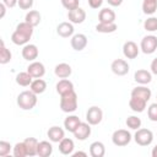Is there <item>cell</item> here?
<instances>
[{
	"mask_svg": "<svg viewBox=\"0 0 157 157\" xmlns=\"http://www.w3.org/2000/svg\"><path fill=\"white\" fill-rule=\"evenodd\" d=\"M33 34V26L28 22H21L16 26V29L11 34V40L16 45H26Z\"/></svg>",
	"mask_w": 157,
	"mask_h": 157,
	"instance_id": "1",
	"label": "cell"
},
{
	"mask_svg": "<svg viewBox=\"0 0 157 157\" xmlns=\"http://www.w3.org/2000/svg\"><path fill=\"white\" fill-rule=\"evenodd\" d=\"M77 104H78V98L75 90L66 94L60 96V109L64 113H74L77 109Z\"/></svg>",
	"mask_w": 157,
	"mask_h": 157,
	"instance_id": "2",
	"label": "cell"
},
{
	"mask_svg": "<svg viewBox=\"0 0 157 157\" xmlns=\"http://www.w3.org/2000/svg\"><path fill=\"white\" fill-rule=\"evenodd\" d=\"M37 94L29 91H22L17 96V105L23 110H31L37 104Z\"/></svg>",
	"mask_w": 157,
	"mask_h": 157,
	"instance_id": "3",
	"label": "cell"
},
{
	"mask_svg": "<svg viewBox=\"0 0 157 157\" xmlns=\"http://www.w3.org/2000/svg\"><path fill=\"white\" fill-rule=\"evenodd\" d=\"M134 140L140 146H148L153 141V134L150 129H141L140 128L136 130V132L134 135Z\"/></svg>",
	"mask_w": 157,
	"mask_h": 157,
	"instance_id": "4",
	"label": "cell"
},
{
	"mask_svg": "<svg viewBox=\"0 0 157 157\" xmlns=\"http://www.w3.org/2000/svg\"><path fill=\"white\" fill-rule=\"evenodd\" d=\"M112 141L115 146H119V147L126 146L131 141V134L125 129H118L113 132Z\"/></svg>",
	"mask_w": 157,
	"mask_h": 157,
	"instance_id": "5",
	"label": "cell"
},
{
	"mask_svg": "<svg viewBox=\"0 0 157 157\" xmlns=\"http://www.w3.org/2000/svg\"><path fill=\"white\" fill-rule=\"evenodd\" d=\"M140 49L144 54H152L157 50V37L153 34L145 36L141 39L140 43Z\"/></svg>",
	"mask_w": 157,
	"mask_h": 157,
	"instance_id": "6",
	"label": "cell"
},
{
	"mask_svg": "<svg viewBox=\"0 0 157 157\" xmlns=\"http://www.w3.org/2000/svg\"><path fill=\"white\" fill-rule=\"evenodd\" d=\"M103 119V112L99 107L97 105H92L91 108H88L87 113H86V120L88 124L91 125H98Z\"/></svg>",
	"mask_w": 157,
	"mask_h": 157,
	"instance_id": "7",
	"label": "cell"
},
{
	"mask_svg": "<svg viewBox=\"0 0 157 157\" xmlns=\"http://www.w3.org/2000/svg\"><path fill=\"white\" fill-rule=\"evenodd\" d=\"M110 69H112L113 74H115L117 76H124L129 72L130 66H129L128 61H125L124 59H115L112 61Z\"/></svg>",
	"mask_w": 157,
	"mask_h": 157,
	"instance_id": "8",
	"label": "cell"
},
{
	"mask_svg": "<svg viewBox=\"0 0 157 157\" xmlns=\"http://www.w3.org/2000/svg\"><path fill=\"white\" fill-rule=\"evenodd\" d=\"M38 54H39V50L36 44L27 43L22 48V58L27 61H34L38 58Z\"/></svg>",
	"mask_w": 157,
	"mask_h": 157,
	"instance_id": "9",
	"label": "cell"
},
{
	"mask_svg": "<svg viewBox=\"0 0 157 157\" xmlns=\"http://www.w3.org/2000/svg\"><path fill=\"white\" fill-rule=\"evenodd\" d=\"M67 18L71 23L80 25L86 20V11L78 6V7H76L74 10H70L67 12Z\"/></svg>",
	"mask_w": 157,
	"mask_h": 157,
	"instance_id": "10",
	"label": "cell"
},
{
	"mask_svg": "<svg viewBox=\"0 0 157 157\" xmlns=\"http://www.w3.org/2000/svg\"><path fill=\"white\" fill-rule=\"evenodd\" d=\"M70 43H71V47H72L74 50L81 52V50H83V49L87 47L88 39H87V37H86L85 34L77 33V34H74V36L71 37V42H70Z\"/></svg>",
	"mask_w": 157,
	"mask_h": 157,
	"instance_id": "11",
	"label": "cell"
},
{
	"mask_svg": "<svg viewBox=\"0 0 157 157\" xmlns=\"http://www.w3.org/2000/svg\"><path fill=\"white\" fill-rule=\"evenodd\" d=\"M139 52H140V48L132 40H128L123 45V54L126 59H135L139 55Z\"/></svg>",
	"mask_w": 157,
	"mask_h": 157,
	"instance_id": "12",
	"label": "cell"
},
{
	"mask_svg": "<svg viewBox=\"0 0 157 157\" xmlns=\"http://www.w3.org/2000/svg\"><path fill=\"white\" fill-rule=\"evenodd\" d=\"M27 71L29 72V75L33 77V78H40L44 76L45 74V67L44 65L40 63V61H32L28 67H27Z\"/></svg>",
	"mask_w": 157,
	"mask_h": 157,
	"instance_id": "13",
	"label": "cell"
},
{
	"mask_svg": "<svg viewBox=\"0 0 157 157\" xmlns=\"http://www.w3.org/2000/svg\"><path fill=\"white\" fill-rule=\"evenodd\" d=\"M74 134V136L77 139V140H80V141H83V140H86L90 135H91V124H88V123H80V125L76 128V130L72 132Z\"/></svg>",
	"mask_w": 157,
	"mask_h": 157,
	"instance_id": "14",
	"label": "cell"
},
{
	"mask_svg": "<svg viewBox=\"0 0 157 157\" xmlns=\"http://www.w3.org/2000/svg\"><path fill=\"white\" fill-rule=\"evenodd\" d=\"M134 80L140 85H147L152 81V72L145 69H139L134 74Z\"/></svg>",
	"mask_w": 157,
	"mask_h": 157,
	"instance_id": "15",
	"label": "cell"
},
{
	"mask_svg": "<svg viewBox=\"0 0 157 157\" xmlns=\"http://www.w3.org/2000/svg\"><path fill=\"white\" fill-rule=\"evenodd\" d=\"M47 135H48V137H49V140H50L52 142H58V144H59V142L65 137V131H64L63 128L54 125V126L49 128Z\"/></svg>",
	"mask_w": 157,
	"mask_h": 157,
	"instance_id": "16",
	"label": "cell"
},
{
	"mask_svg": "<svg viewBox=\"0 0 157 157\" xmlns=\"http://www.w3.org/2000/svg\"><path fill=\"white\" fill-rule=\"evenodd\" d=\"M74 26L72 23L69 21V22H61L56 27V33L63 37V38H69V37H72L74 36Z\"/></svg>",
	"mask_w": 157,
	"mask_h": 157,
	"instance_id": "17",
	"label": "cell"
},
{
	"mask_svg": "<svg viewBox=\"0 0 157 157\" xmlns=\"http://www.w3.org/2000/svg\"><path fill=\"white\" fill-rule=\"evenodd\" d=\"M146 103H147V101H145V99H142V98H140V97L131 96V97H130V101H129V107L131 108L132 112L141 113V112L145 110Z\"/></svg>",
	"mask_w": 157,
	"mask_h": 157,
	"instance_id": "18",
	"label": "cell"
},
{
	"mask_svg": "<svg viewBox=\"0 0 157 157\" xmlns=\"http://www.w3.org/2000/svg\"><path fill=\"white\" fill-rule=\"evenodd\" d=\"M71 72H72V69H71V66H70L69 64H66V63H60V64H58V65L55 66V69H54V74H55V76L59 77V78H67V77L71 75Z\"/></svg>",
	"mask_w": 157,
	"mask_h": 157,
	"instance_id": "19",
	"label": "cell"
},
{
	"mask_svg": "<svg viewBox=\"0 0 157 157\" xmlns=\"http://www.w3.org/2000/svg\"><path fill=\"white\" fill-rule=\"evenodd\" d=\"M55 88H56V92H58L60 96H63V94H66V93L74 91V83H72L70 80H67V78H61V80L56 83Z\"/></svg>",
	"mask_w": 157,
	"mask_h": 157,
	"instance_id": "20",
	"label": "cell"
},
{
	"mask_svg": "<svg viewBox=\"0 0 157 157\" xmlns=\"http://www.w3.org/2000/svg\"><path fill=\"white\" fill-rule=\"evenodd\" d=\"M98 20H99V22H103V23L114 22L115 21V12L112 9H109V7H104V9H102L99 11Z\"/></svg>",
	"mask_w": 157,
	"mask_h": 157,
	"instance_id": "21",
	"label": "cell"
},
{
	"mask_svg": "<svg viewBox=\"0 0 157 157\" xmlns=\"http://www.w3.org/2000/svg\"><path fill=\"white\" fill-rule=\"evenodd\" d=\"M74 148H75V145H74V141L69 137H64L60 142H59V151L60 153L63 155H72L74 152Z\"/></svg>",
	"mask_w": 157,
	"mask_h": 157,
	"instance_id": "22",
	"label": "cell"
},
{
	"mask_svg": "<svg viewBox=\"0 0 157 157\" xmlns=\"http://www.w3.org/2000/svg\"><path fill=\"white\" fill-rule=\"evenodd\" d=\"M131 96H135V97H140L145 101H148L152 96V92L150 88H147L145 85H141V86H137L135 88H132L131 91Z\"/></svg>",
	"mask_w": 157,
	"mask_h": 157,
	"instance_id": "23",
	"label": "cell"
},
{
	"mask_svg": "<svg viewBox=\"0 0 157 157\" xmlns=\"http://www.w3.org/2000/svg\"><path fill=\"white\" fill-rule=\"evenodd\" d=\"M90 155L92 157H103L105 155V146L101 141H94L90 145Z\"/></svg>",
	"mask_w": 157,
	"mask_h": 157,
	"instance_id": "24",
	"label": "cell"
},
{
	"mask_svg": "<svg viewBox=\"0 0 157 157\" xmlns=\"http://www.w3.org/2000/svg\"><path fill=\"white\" fill-rule=\"evenodd\" d=\"M53 153V146L49 141H40L38 142L37 156L39 157H49Z\"/></svg>",
	"mask_w": 157,
	"mask_h": 157,
	"instance_id": "25",
	"label": "cell"
},
{
	"mask_svg": "<svg viewBox=\"0 0 157 157\" xmlns=\"http://www.w3.org/2000/svg\"><path fill=\"white\" fill-rule=\"evenodd\" d=\"M80 123H81V120H80V118H78L77 115H69V117L65 118V120H64V128H65L67 131L74 132V131L76 130V128L80 125Z\"/></svg>",
	"mask_w": 157,
	"mask_h": 157,
	"instance_id": "26",
	"label": "cell"
},
{
	"mask_svg": "<svg viewBox=\"0 0 157 157\" xmlns=\"http://www.w3.org/2000/svg\"><path fill=\"white\" fill-rule=\"evenodd\" d=\"M29 88L32 92H34L36 94H40L47 90V82L43 78H36L32 81V83L29 85Z\"/></svg>",
	"mask_w": 157,
	"mask_h": 157,
	"instance_id": "27",
	"label": "cell"
},
{
	"mask_svg": "<svg viewBox=\"0 0 157 157\" xmlns=\"http://www.w3.org/2000/svg\"><path fill=\"white\" fill-rule=\"evenodd\" d=\"M40 20H42V16H40L39 11H37V10H31V11H28L27 15H26V17H25V21L28 22L29 25H32L33 27L38 26V25L40 23Z\"/></svg>",
	"mask_w": 157,
	"mask_h": 157,
	"instance_id": "28",
	"label": "cell"
},
{
	"mask_svg": "<svg viewBox=\"0 0 157 157\" xmlns=\"http://www.w3.org/2000/svg\"><path fill=\"white\" fill-rule=\"evenodd\" d=\"M32 78H33V77L29 75L28 71L18 72V74L16 75V83L20 85V86H22V87H27V86H29V85L32 83V81H33Z\"/></svg>",
	"mask_w": 157,
	"mask_h": 157,
	"instance_id": "29",
	"label": "cell"
},
{
	"mask_svg": "<svg viewBox=\"0 0 157 157\" xmlns=\"http://www.w3.org/2000/svg\"><path fill=\"white\" fill-rule=\"evenodd\" d=\"M11 58H12L11 52L5 47V43L1 39L0 40V64L1 65H5V64L10 63L11 61Z\"/></svg>",
	"mask_w": 157,
	"mask_h": 157,
	"instance_id": "30",
	"label": "cell"
},
{
	"mask_svg": "<svg viewBox=\"0 0 157 157\" xmlns=\"http://www.w3.org/2000/svg\"><path fill=\"white\" fill-rule=\"evenodd\" d=\"M26 148H27V153L28 156H36L37 155V148H38V140L34 137H27L23 140Z\"/></svg>",
	"mask_w": 157,
	"mask_h": 157,
	"instance_id": "31",
	"label": "cell"
},
{
	"mask_svg": "<svg viewBox=\"0 0 157 157\" xmlns=\"http://www.w3.org/2000/svg\"><path fill=\"white\" fill-rule=\"evenodd\" d=\"M117 28H118V26H117L115 22H110V23L99 22L96 26V31L99 32V33H113V32L117 31Z\"/></svg>",
	"mask_w": 157,
	"mask_h": 157,
	"instance_id": "32",
	"label": "cell"
},
{
	"mask_svg": "<svg viewBox=\"0 0 157 157\" xmlns=\"http://www.w3.org/2000/svg\"><path fill=\"white\" fill-rule=\"evenodd\" d=\"M157 10V0H144L142 11L145 15H153Z\"/></svg>",
	"mask_w": 157,
	"mask_h": 157,
	"instance_id": "33",
	"label": "cell"
},
{
	"mask_svg": "<svg viewBox=\"0 0 157 157\" xmlns=\"http://www.w3.org/2000/svg\"><path fill=\"white\" fill-rule=\"evenodd\" d=\"M125 124H126V126H128L129 129H131V130H137V129L141 128L142 121H141V119L137 118L136 115H130V117L126 118Z\"/></svg>",
	"mask_w": 157,
	"mask_h": 157,
	"instance_id": "34",
	"label": "cell"
},
{
	"mask_svg": "<svg viewBox=\"0 0 157 157\" xmlns=\"http://www.w3.org/2000/svg\"><path fill=\"white\" fill-rule=\"evenodd\" d=\"M12 153H13L15 157H26V156H28L25 142H23V141H22V142H17V144L12 147Z\"/></svg>",
	"mask_w": 157,
	"mask_h": 157,
	"instance_id": "35",
	"label": "cell"
},
{
	"mask_svg": "<svg viewBox=\"0 0 157 157\" xmlns=\"http://www.w3.org/2000/svg\"><path fill=\"white\" fill-rule=\"evenodd\" d=\"M144 28H145L146 31H148V32H155V31H157V17L151 16V17H148L147 20H145V22H144Z\"/></svg>",
	"mask_w": 157,
	"mask_h": 157,
	"instance_id": "36",
	"label": "cell"
},
{
	"mask_svg": "<svg viewBox=\"0 0 157 157\" xmlns=\"http://www.w3.org/2000/svg\"><path fill=\"white\" fill-rule=\"evenodd\" d=\"M11 147H12V146L10 145V142L1 140V141H0V156H1V157L7 156V155L10 153V151H11Z\"/></svg>",
	"mask_w": 157,
	"mask_h": 157,
	"instance_id": "37",
	"label": "cell"
},
{
	"mask_svg": "<svg viewBox=\"0 0 157 157\" xmlns=\"http://www.w3.org/2000/svg\"><path fill=\"white\" fill-rule=\"evenodd\" d=\"M147 117L151 121H157V103H152L147 109Z\"/></svg>",
	"mask_w": 157,
	"mask_h": 157,
	"instance_id": "38",
	"label": "cell"
},
{
	"mask_svg": "<svg viewBox=\"0 0 157 157\" xmlns=\"http://www.w3.org/2000/svg\"><path fill=\"white\" fill-rule=\"evenodd\" d=\"M61 5L66 9V10H74L76 7H78L80 5V0H61Z\"/></svg>",
	"mask_w": 157,
	"mask_h": 157,
	"instance_id": "39",
	"label": "cell"
},
{
	"mask_svg": "<svg viewBox=\"0 0 157 157\" xmlns=\"http://www.w3.org/2000/svg\"><path fill=\"white\" fill-rule=\"evenodd\" d=\"M17 5L22 10H29L33 6V0H18Z\"/></svg>",
	"mask_w": 157,
	"mask_h": 157,
	"instance_id": "40",
	"label": "cell"
},
{
	"mask_svg": "<svg viewBox=\"0 0 157 157\" xmlns=\"http://www.w3.org/2000/svg\"><path fill=\"white\" fill-rule=\"evenodd\" d=\"M103 4V0H88V5L92 9H98Z\"/></svg>",
	"mask_w": 157,
	"mask_h": 157,
	"instance_id": "41",
	"label": "cell"
},
{
	"mask_svg": "<svg viewBox=\"0 0 157 157\" xmlns=\"http://www.w3.org/2000/svg\"><path fill=\"white\" fill-rule=\"evenodd\" d=\"M2 2L6 5V7L11 9V7H13V6H16V5H17L18 0H2Z\"/></svg>",
	"mask_w": 157,
	"mask_h": 157,
	"instance_id": "42",
	"label": "cell"
},
{
	"mask_svg": "<svg viewBox=\"0 0 157 157\" xmlns=\"http://www.w3.org/2000/svg\"><path fill=\"white\" fill-rule=\"evenodd\" d=\"M150 69H151V72H152L153 75H157V58L152 60V63H151V66H150Z\"/></svg>",
	"mask_w": 157,
	"mask_h": 157,
	"instance_id": "43",
	"label": "cell"
},
{
	"mask_svg": "<svg viewBox=\"0 0 157 157\" xmlns=\"http://www.w3.org/2000/svg\"><path fill=\"white\" fill-rule=\"evenodd\" d=\"M107 1H108V4H109L110 6H114V7L120 6V5L123 4V0H107Z\"/></svg>",
	"mask_w": 157,
	"mask_h": 157,
	"instance_id": "44",
	"label": "cell"
},
{
	"mask_svg": "<svg viewBox=\"0 0 157 157\" xmlns=\"http://www.w3.org/2000/svg\"><path fill=\"white\" fill-rule=\"evenodd\" d=\"M5 12H6V5L4 2L0 4V18H2L5 16Z\"/></svg>",
	"mask_w": 157,
	"mask_h": 157,
	"instance_id": "45",
	"label": "cell"
},
{
	"mask_svg": "<svg viewBox=\"0 0 157 157\" xmlns=\"http://www.w3.org/2000/svg\"><path fill=\"white\" fill-rule=\"evenodd\" d=\"M72 156H74V157H77V156H83V157H86L87 153H86V152H82V151H77V152L72 153Z\"/></svg>",
	"mask_w": 157,
	"mask_h": 157,
	"instance_id": "46",
	"label": "cell"
},
{
	"mask_svg": "<svg viewBox=\"0 0 157 157\" xmlns=\"http://www.w3.org/2000/svg\"><path fill=\"white\" fill-rule=\"evenodd\" d=\"M151 155H152V157H157V144H156V146L152 148V152H151Z\"/></svg>",
	"mask_w": 157,
	"mask_h": 157,
	"instance_id": "47",
	"label": "cell"
}]
</instances>
